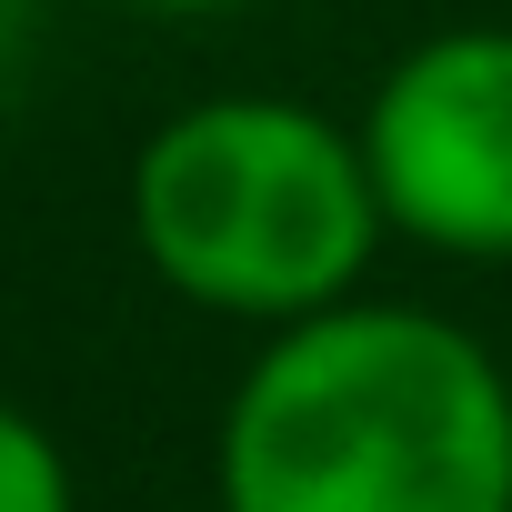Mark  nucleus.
I'll list each match as a JSON object with an SVG mask.
<instances>
[{
  "label": "nucleus",
  "instance_id": "nucleus-1",
  "mask_svg": "<svg viewBox=\"0 0 512 512\" xmlns=\"http://www.w3.org/2000/svg\"><path fill=\"white\" fill-rule=\"evenodd\" d=\"M221 512H512L502 352L412 302H342L221 402Z\"/></svg>",
  "mask_w": 512,
  "mask_h": 512
},
{
  "label": "nucleus",
  "instance_id": "nucleus-2",
  "mask_svg": "<svg viewBox=\"0 0 512 512\" xmlns=\"http://www.w3.org/2000/svg\"><path fill=\"white\" fill-rule=\"evenodd\" d=\"M131 241L161 292L272 342L342 312L392 231L352 121L282 91H211L151 121L131 161Z\"/></svg>",
  "mask_w": 512,
  "mask_h": 512
},
{
  "label": "nucleus",
  "instance_id": "nucleus-3",
  "mask_svg": "<svg viewBox=\"0 0 512 512\" xmlns=\"http://www.w3.org/2000/svg\"><path fill=\"white\" fill-rule=\"evenodd\" d=\"M352 141L382 231L442 262H512V21L412 41L372 81Z\"/></svg>",
  "mask_w": 512,
  "mask_h": 512
},
{
  "label": "nucleus",
  "instance_id": "nucleus-4",
  "mask_svg": "<svg viewBox=\"0 0 512 512\" xmlns=\"http://www.w3.org/2000/svg\"><path fill=\"white\" fill-rule=\"evenodd\" d=\"M0 512H81V482H71V452L41 412H21L0 392Z\"/></svg>",
  "mask_w": 512,
  "mask_h": 512
},
{
  "label": "nucleus",
  "instance_id": "nucleus-5",
  "mask_svg": "<svg viewBox=\"0 0 512 512\" xmlns=\"http://www.w3.org/2000/svg\"><path fill=\"white\" fill-rule=\"evenodd\" d=\"M121 11H151V21H221V11H262V0H121Z\"/></svg>",
  "mask_w": 512,
  "mask_h": 512
},
{
  "label": "nucleus",
  "instance_id": "nucleus-6",
  "mask_svg": "<svg viewBox=\"0 0 512 512\" xmlns=\"http://www.w3.org/2000/svg\"><path fill=\"white\" fill-rule=\"evenodd\" d=\"M502 392H512V352H502Z\"/></svg>",
  "mask_w": 512,
  "mask_h": 512
}]
</instances>
